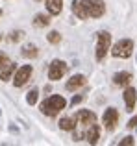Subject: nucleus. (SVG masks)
<instances>
[{
	"mask_svg": "<svg viewBox=\"0 0 137 146\" xmlns=\"http://www.w3.org/2000/svg\"><path fill=\"white\" fill-rule=\"evenodd\" d=\"M67 106V100L59 94H52V96L45 98L41 104V113H45L47 117H56L59 111H63Z\"/></svg>",
	"mask_w": 137,
	"mask_h": 146,
	"instance_id": "nucleus-1",
	"label": "nucleus"
},
{
	"mask_svg": "<svg viewBox=\"0 0 137 146\" xmlns=\"http://www.w3.org/2000/svg\"><path fill=\"white\" fill-rule=\"evenodd\" d=\"M132 52H134V41L132 39H120L119 43H115V46L111 48V54L115 57H120V59L130 57Z\"/></svg>",
	"mask_w": 137,
	"mask_h": 146,
	"instance_id": "nucleus-2",
	"label": "nucleus"
},
{
	"mask_svg": "<svg viewBox=\"0 0 137 146\" xmlns=\"http://www.w3.org/2000/svg\"><path fill=\"white\" fill-rule=\"evenodd\" d=\"M109 44H111V35L109 32H100L98 33V43H96V59L102 61L106 57V54L109 52Z\"/></svg>",
	"mask_w": 137,
	"mask_h": 146,
	"instance_id": "nucleus-3",
	"label": "nucleus"
},
{
	"mask_svg": "<svg viewBox=\"0 0 137 146\" xmlns=\"http://www.w3.org/2000/svg\"><path fill=\"white\" fill-rule=\"evenodd\" d=\"M67 72V63L61 59H54L50 63V67H48V78L52 80V82H58V80H61L63 76H65Z\"/></svg>",
	"mask_w": 137,
	"mask_h": 146,
	"instance_id": "nucleus-4",
	"label": "nucleus"
},
{
	"mask_svg": "<svg viewBox=\"0 0 137 146\" xmlns=\"http://www.w3.org/2000/svg\"><path fill=\"white\" fill-rule=\"evenodd\" d=\"M32 72H33L32 65H22V67L19 68V70H15V80H13L15 87H22V85H24V83L30 80Z\"/></svg>",
	"mask_w": 137,
	"mask_h": 146,
	"instance_id": "nucleus-5",
	"label": "nucleus"
},
{
	"mask_svg": "<svg viewBox=\"0 0 137 146\" xmlns=\"http://www.w3.org/2000/svg\"><path fill=\"white\" fill-rule=\"evenodd\" d=\"M102 120H104L106 129L113 131V129L117 128V124H119V113H117L115 107H109V109H106V113H104V117H102Z\"/></svg>",
	"mask_w": 137,
	"mask_h": 146,
	"instance_id": "nucleus-6",
	"label": "nucleus"
},
{
	"mask_svg": "<svg viewBox=\"0 0 137 146\" xmlns=\"http://www.w3.org/2000/svg\"><path fill=\"white\" fill-rule=\"evenodd\" d=\"M72 13L78 19H89V0H72Z\"/></svg>",
	"mask_w": 137,
	"mask_h": 146,
	"instance_id": "nucleus-7",
	"label": "nucleus"
},
{
	"mask_svg": "<svg viewBox=\"0 0 137 146\" xmlns=\"http://www.w3.org/2000/svg\"><path fill=\"white\" fill-rule=\"evenodd\" d=\"M13 72H15V63H13V61H9L7 57H4V59L0 61V80H2V82L11 80Z\"/></svg>",
	"mask_w": 137,
	"mask_h": 146,
	"instance_id": "nucleus-8",
	"label": "nucleus"
},
{
	"mask_svg": "<svg viewBox=\"0 0 137 146\" xmlns=\"http://www.w3.org/2000/svg\"><path fill=\"white\" fill-rule=\"evenodd\" d=\"M76 122H78V124H82V126H85V129H87L91 124H94V122H96V115H94L93 111L82 109V111H78V115H76Z\"/></svg>",
	"mask_w": 137,
	"mask_h": 146,
	"instance_id": "nucleus-9",
	"label": "nucleus"
},
{
	"mask_svg": "<svg viewBox=\"0 0 137 146\" xmlns=\"http://www.w3.org/2000/svg\"><path fill=\"white\" fill-rule=\"evenodd\" d=\"M104 11H106V6L102 0H89V17L98 19L104 15Z\"/></svg>",
	"mask_w": 137,
	"mask_h": 146,
	"instance_id": "nucleus-10",
	"label": "nucleus"
},
{
	"mask_svg": "<svg viewBox=\"0 0 137 146\" xmlns=\"http://www.w3.org/2000/svg\"><path fill=\"white\" fill-rule=\"evenodd\" d=\"M85 141H89V144H96L98 139H100V126L98 124H91L89 128L85 129Z\"/></svg>",
	"mask_w": 137,
	"mask_h": 146,
	"instance_id": "nucleus-11",
	"label": "nucleus"
},
{
	"mask_svg": "<svg viewBox=\"0 0 137 146\" xmlns=\"http://www.w3.org/2000/svg\"><path fill=\"white\" fill-rule=\"evenodd\" d=\"M85 85V76L83 74H74L70 80L67 82V91H76V89H80V87H83Z\"/></svg>",
	"mask_w": 137,
	"mask_h": 146,
	"instance_id": "nucleus-12",
	"label": "nucleus"
},
{
	"mask_svg": "<svg viewBox=\"0 0 137 146\" xmlns=\"http://www.w3.org/2000/svg\"><path fill=\"white\" fill-rule=\"evenodd\" d=\"M124 102H126V111H134L135 107V102H137V93L134 87H128L126 91H124Z\"/></svg>",
	"mask_w": 137,
	"mask_h": 146,
	"instance_id": "nucleus-13",
	"label": "nucleus"
},
{
	"mask_svg": "<svg viewBox=\"0 0 137 146\" xmlns=\"http://www.w3.org/2000/svg\"><path fill=\"white\" fill-rule=\"evenodd\" d=\"M130 82H132V74L130 72H117V74L113 76V83L119 85V87H126Z\"/></svg>",
	"mask_w": 137,
	"mask_h": 146,
	"instance_id": "nucleus-14",
	"label": "nucleus"
},
{
	"mask_svg": "<svg viewBox=\"0 0 137 146\" xmlns=\"http://www.w3.org/2000/svg\"><path fill=\"white\" fill-rule=\"evenodd\" d=\"M61 9H63V0H47L48 15H59Z\"/></svg>",
	"mask_w": 137,
	"mask_h": 146,
	"instance_id": "nucleus-15",
	"label": "nucleus"
},
{
	"mask_svg": "<svg viewBox=\"0 0 137 146\" xmlns=\"http://www.w3.org/2000/svg\"><path fill=\"white\" fill-rule=\"evenodd\" d=\"M21 54H22V57H30V59H33V57L39 56V50H37L35 44L30 43V44H24V46H22Z\"/></svg>",
	"mask_w": 137,
	"mask_h": 146,
	"instance_id": "nucleus-16",
	"label": "nucleus"
},
{
	"mask_svg": "<svg viewBox=\"0 0 137 146\" xmlns=\"http://www.w3.org/2000/svg\"><path fill=\"white\" fill-rule=\"evenodd\" d=\"M48 24H50V17L48 15H45V13L35 15V19H33V26L35 28H47Z\"/></svg>",
	"mask_w": 137,
	"mask_h": 146,
	"instance_id": "nucleus-17",
	"label": "nucleus"
},
{
	"mask_svg": "<svg viewBox=\"0 0 137 146\" xmlns=\"http://www.w3.org/2000/svg\"><path fill=\"white\" fill-rule=\"evenodd\" d=\"M59 128L61 129H65V131H74V128H76V118H61L59 120Z\"/></svg>",
	"mask_w": 137,
	"mask_h": 146,
	"instance_id": "nucleus-18",
	"label": "nucleus"
},
{
	"mask_svg": "<svg viewBox=\"0 0 137 146\" xmlns=\"http://www.w3.org/2000/svg\"><path fill=\"white\" fill-rule=\"evenodd\" d=\"M22 39H24V32H22V30H15V32H11V35H9L11 43H19V41H22Z\"/></svg>",
	"mask_w": 137,
	"mask_h": 146,
	"instance_id": "nucleus-19",
	"label": "nucleus"
},
{
	"mask_svg": "<svg viewBox=\"0 0 137 146\" xmlns=\"http://www.w3.org/2000/svg\"><path fill=\"white\" fill-rule=\"evenodd\" d=\"M37 96H39V93H37V89H32L28 93V96H26V102L30 104V106H33V104L37 102Z\"/></svg>",
	"mask_w": 137,
	"mask_h": 146,
	"instance_id": "nucleus-20",
	"label": "nucleus"
},
{
	"mask_svg": "<svg viewBox=\"0 0 137 146\" xmlns=\"http://www.w3.org/2000/svg\"><path fill=\"white\" fill-rule=\"evenodd\" d=\"M47 39H48V43H52V44H58L59 41H61V35H59L58 32H50L47 35Z\"/></svg>",
	"mask_w": 137,
	"mask_h": 146,
	"instance_id": "nucleus-21",
	"label": "nucleus"
},
{
	"mask_svg": "<svg viewBox=\"0 0 137 146\" xmlns=\"http://www.w3.org/2000/svg\"><path fill=\"white\" fill-rule=\"evenodd\" d=\"M117 146H134V137H124Z\"/></svg>",
	"mask_w": 137,
	"mask_h": 146,
	"instance_id": "nucleus-22",
	"label": "nucleus"
},
{
	"mask_svg": "<svg viewBox=\"0 0 137 146\" xmlns=\"http://www.w3.org/2000/svg\"><path fill=\"white\" fill-rule=\"evenodd\" d=\"M82 100H83V96H82V94H78V96H74V98L70 100V104H72V106H76V104H80Z\"/></svg>",
	"mask_w": 137,
	"mask_h": 146,
	"instance_id": "nucleus-23",
	"label": "nucleus"
},
{
	"mask_svg": "<svg viewBox=\"0 0 137 146\" xmlns=\"http://www.w3.org/2000/svg\"><path fill=\"white\" fill-rule=\"evenodd\" d=\"M128 128H137V117L130 118V122H128Z\"/></svg>",
	"mask_w": 137,
	"mask_h": 146,
	"instance_id": "nucleus-24",
	"label": "nucleus"
},
{
	"mask_svg": "<svg viewBox=\"0 0 137 146\" xmlns=\"http://www.w3.org/2000/svg\"><path fill=\"white\" fill-rule=\"evenodd\" d=\"M4 57H6V54H4V52H0V61H2Z\"/></svg>",
	"mask_w": 137,
	"mask_h": 146,
	"instance_id": "nucleus-25",
	"label": "nucleus"
},
{
	"mask_svg": "<svg viewBox=\"0 0 137 146\" xmlns=\"http://www.w3.org/2000/svg\"><path fill=\"white\" fill-rule=\"evenodd\" d=\"M0 15H2V9H0Z\"/></svg>",
	"mask_w": 137,
	"mask_h": 146,
	"instance_id": "nucleus-26",
	"label": "nucleus"
},
{
	"mask_svg": "<svg viewBox=\"0 0 137 146\" xmlns=\"http://www.w3.org/2000/svg\"><path fill=\"white\" fill-rule=\"evenodd\" d=\"M0 39H2V35H0Z\"/></svg>",
	"mask_w": 137,
	"mask_h": 146,
	"instance_id": "nucleus-27",
	"label": "nucleus"
}]
</instances>
